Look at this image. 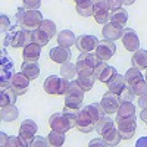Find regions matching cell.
Listing matches in <instances>:
<instances>
[{"label": "cell", "instance_id": "obj_38", "mask_svg": "<svg viewBox=\"0 0 147 147\" xmlns=\"http://www.w3.org/2000/svg\"><path fill=\"white\" fill-rule=\"evenodd\" d=\"M131 90H132L134 94L138 96V97L143 96V94H147V82H146V80H141V81H138L136 84H132Z\"/></svg>", "mask_w": 147, "mask_h": 147}, {"label": "cell", "instance_id": "obj_46", "mask_svg": "<svg viewBox=\"0 0 147 147\" xmlns=\"http://www.w3.org/2000/svg\"><path fill=\"white\" fill-rule=\"evenodd\" d=\"M138 106H140L141 109L147 107V94H143V96H140V99H138Z\"/></svg>", "mask_w": 147, "mask_h": 147}, {"label": "cell", "instance_id": "obj_40", "mask_svg": "<svg viewBox=\"0 0 147 147\" xmlns=\"http://www.w3.org/2000/svg\"><path fill=\"white\" fill-rule=\"evenodd\" d=\"M28 146H31V147H47V146H50V141H49V138H44V137H41V136H38V137H34L30 143H28Z\"/></svg>", "mask_w": 147, "mask_h": 147}, {"label": "cell", "instance_id": "obj_22", "mask_svg": "<svg viewBox=\"0 0 147 147\" xmlns=\"http://www.w3.org/2000/svg\"><path fill=\"white\" fill-rule=\"evenodd\" d=\"M21 72L32 81V80H35L37 77L40 75V66H38V63H37V62L24 60V63H22V66H21Z\"/></svg>", "mask_w": 147, "mask_h": 147}, {"label": "cell", "instance_id": "obj_27", "mask_svg": "<svg viewBox=\"0 0 147 147\" xmlns=\"http://www.w3.org/2000/svg\"><path fill=\"white\" fill-rule=\"evenodd\" d=\"M102 138L106 141L107 146H118L119 141L122 140L121 134H119V129H116L115 127H112V128H109L107 131H105L102 134Z\"/></svg>", "mask_w": 147, "mask_h": 147}, {"label": "cell", "instance_id": "obj_6", "mask_svg": "<svg viewBox=\"0 0 147 147\" xmlns=\"http://www.w3.org/2000/svg\"><path fill=\"white\" fill-rule=\"evenodd\" d=\"M84 90L78 85L77 80H71L69 81V87L68 91L65 94V105L69 106H81L82 100H84Z\"/></svg>", "mask_w": 147, "mask_h": 147}, {"label": "cell", "instance_id": "obj_7", "mask_svg": "<svg viewBox=\"0 0 147 147\" xmlns=\"http://www.w3.org/2000/svg\"><path fill=\"white\" fill-rule=\"evenodd\" d=\"M93 12L97 24H107L110 21V7L107 0H93Z\"/></svg>", "mask_w": 147, "mask_h": 147}, {"label": "cell", "instance_id": "obj_5", "mask_svg": "<svg viewBox=\"0 0 147 147\" xmlns=\"http://www.w3.org/2000/svg\"><path fill=\"white\" fill-rule=\"evenodd\" d=\"M13 62H12L10 56L5 52V49L2 50V59H0V85L2 88H7L10 85V81L13 78Z\"/></svg>", "mask_w": 147, "mask_h": 147}, {"label": "cell", "instance_id": "obj_25", "mask_svg": "<svg viewBox=\"0 0 147 147\" xmlns=\"http://www.w3.org/2000/svg\"><path fill=\"white\" fill-rule=\"evenodd\" d=\"M16 97L18 94L12 90V88H2L0 91V106L5 107V106H10V105H15L16 103Z\"/></svg>", "mask_w": 147, "mask_h": 147}, {"label": "cell", "instance_id": "obj_37", "mask_svg": "<svg viewBox=\"0 0 147 147\" xmlns=\"http://www.w3.org/2000/svg\"><path fill=\"white\" fill-rule=\"evenodd\" d=\"M40 30H43L52 38V37L56 34V24L53 21H50V19H43L41 24H40Z\"/></svg>", "mask_w": 147, "mask_h": 147}, {"label": "cell", "instance_id": "obj_8", "mask_svg": "<svg viewBox=\"0 0 147 147\" xmlns=\"http://www.w3.org/2000/svg\"><path fill=\"white\" fill-rule=\"evenodd\" d=\"M41 21H43V15L40 10H28L27 9L19 27L24 30H28V31H34L37 28H40Z\"/></svg>", "mask_w": 147, "mask_h": 147}, {"label": "cell", "instance_id": "obj_1", "mask_svg": "<svg viewBox=\"0 0 147 147\" xmlns=\"http://www.w3.org/2000/svg\"><path fill=\"white\" fill-rule=\"evenodd\" d=\"M105 115H106V112H105L102 103H91L88 106L81 107L80 113L77 116V129L84 134L94 131L97 121Z\"/></svg>", "mask_w": 147, "mask_h": 147}, {"label": "cell", "instance_id": "obj_14", "mask_svg": "<svg viewBox=\"0 0 147 147\" xmlns=\"http://www.w3.org/2000/svg\"><path fill=\"white\" fill-rule=\"evenodd\" d=\"M49 125H50L52 129L59 131V132H66V131L74 128L63 113H53L50 118H49Z\"/></svg>", "mask_w": 147, "mask_h": 147}, {"label": "cell", "instance_id": "obj_35", "mask_svg": "<svg viewBox=\"0 0 147 147\" xmlns=\"http://www.w3.org/2000/svg\"><path fill=\"white\" fill-rule=\"evenodd\" d=\"M94 81H96V78H94L93 75H78V78H77L78 85H80L84 91H90V90L93 88Z\"/></svg>", "mask_w": 147, "mask_h": 147}, {"label": "cell", "instance_id": "obj_45", "mask_svg": "<svg viewBox=\"0 0 147 147\" xmlns=\"http://www.w3.org/2000/svg\"><path fill=\"white\" fill-rule=\"evenodd\" d=\"M88 146H90V147H96V146H100V147H105V146H107V144H106V141H105L103 138H96V140H91Z\"/></svg>", "mask_w": 147, "mask_h": 147}, {"label": "cell", "instance_id": "obj_49", "mask_svg": "<svg viewBox=\"0 0 147 147\" xmlns=\"http://www.w3.org/2000/svg\"><path fill=\"white\" fill-rule=\"evenodd\" d=\"M134 2H136V0H122V5H125V6H131V5H134Z\"/></svg>", "mask_w": 147, "mask_h": 147}, {"label": "cell", "instance_id": "obj_17", "mask_svg": "<svg viewBox=\"0 0 147 147\" xmlns=\"http://www.w3.org/2000/svg\"><path fill=\"white\" fill-rule=\"evenodd\" d=\"M119 105H121V99L118 94H113L112 91H107L103 99H102V106L105 109L106 115H112L115 112H118L119 109Z\"/></svg>", "mask_w": 147, "mask_h": 147}, {"label": "cell", "instance_id": "obj_43", "mask_svg": "<svg viewBox=\"0 0 147 147\" xmlns=\"http://www.w3.org/2000/svg\"><path fill=\"white\" fill-rule=\"evenodd\" d=\"M0 21H2V25H0V27H2V32H9L10 28H12L9 18L6 15H2V16H0Z\"/></svg>", "mask_w": 147, "mask_h": 147}, {"label": "cell", "instance_id": "obj_24", "mask_svg": "<svg viewBox=\"0 0 147 147\" xmlns=\"http://www.w3.org/2000/svg\"><path fill=\"white\" fill-rule=\"evenodd\" d=\"M75 2V6H77V13L80 16H84V18H88V16H93V0H74Z\"/></svg>", "mask_w": 147, "mask_h": 147}, {"label": "cell", "instance_id": "obj_39", "mask_svg": "<svg viewBox=\"0 0 147 147\" xmlns=\"http://www.w3.org/2000/svg\"><path fill=\"white\" fill-rule=\"evenodd\" d=\"M27 147L28 146V143L24 140L21 136H18V137H9L7 138V141H6V147Z\"/></svg>", "mask_w": 147, "mask_h": 147}, {"label": "cell", "instance_id": "obj_20", "mask_svg": "<svg viewBox=\"0 0 147 147\" xmlns=\"http://www.w3.org/2000/svg\"><path fill=\"white\" fill-rule=\"evenodd\" d=\"M106 85L109 87V91H112L113 94H121L122 93V90H124L125 87H127V82H125V77L124 75H121V74H115V75L110 78L107 82H106Z\"/></svg>", "mask_w": 147, "mask_h": 147}, {"label": "cell", "instance_id": "obj_26", "mask_svg": "<svg viewBox=\"0 0 147 147\" xmlns=\"http://www.w3.org/2000/svg\"><path fill=\"white\" fill-rule=\"evenodd\" d=\"M116 113H118L116 121L124 119V118H129V116H136V106H134L131 102H121Z\"/></svg>", "mask_w": 147, "mask_h": 147}, {"label": "cell", "instance_id": "obj_32", "mask_svg": "<svg viewBox=\"0 0 147 147\" xmlns=\"http://www.w3.org/2000/svg\"><path fill=\"white\" fill-rule=\"evenodd\" d=\"M110 21L112 22H116V24H121L122 27H124V24H127L128 21V12L125 9H116V10H112L110 12Z\"/></svg>", "mask_w": 147, "mask_h": 147}, {"label": "cell", "instance_id": "obj_36", "mask_svg": "<svg viewBox=\"0 0 147 147\" xmlns=\"http://www.w3.org/2000/svg\"><path fill=\"white\" fill-rule=\"evenodd\" d=\"M47 138H49V141H50V146L60 147V146H63V143H65V132H59V131L52 129V132L49 134Z\"/></svg>", "mask_w": 147, "mask_h": 147}, {"label": "cell", "instance_id": "obj_28", "mask_svg": "<svg viewBox=\"0 0 147 147\" xmlns=\"http://www.w3.org/2000/svg\"><path fill=\"white\" fill-rule=\"evenodd\" d=\"M77 41V37L75 34H74L72 31L69 30H63V31H60L59 35H57V43L59 46H63V47H71L74 46Z\"/></svg>", "mask_w": 147, "mask_h": 147}, {"label": "cell", "instance_id": "obj_29", "mask_svg": "<svg viewBox=\"0 0 147 147\" xmlns=\"http://www.w3.org/2000/svg\"><path fill=\"white\" fill-rule=\"evenodd\" d=\"M0 116H2V121H5V122H12L19 116V110L15 105L5 106L0 110Z\"/></svg>", "mask_w": 147, "mask_h": 147}, {"label": "cell", "instance_id": "obj_50", "mask_svg": "<svg viewBox=\"0 0 147 147\" xmlns=\"http://www.w3.org/2000/svg\"><path fill=\"white\" fill-rule=\"evenodd\" d=\"M146 82H147V71H146Z\"/></svg>", "mask_w": 147, "mask_h": 147}, {"label": "cell", "instance_id": "obj_31", "mask_svg": "<svg viewBox=\"0 0 147 147\" xmlns=\"http://www.w3.org/2000/svg\"><path fill=\"white\" fill-rule=\"evenodd\" d=\"M60 75H62L63 78H66V80H69V81L74 80L78 75L77 74V66L68 60V62L62 63V66H60Z\"/></svg>", "mask_w": 147, "mask_h": 147}, {"label": "cell", "instance_id": "obj_12", "mask_svg": "<svg viewBox=\"0 0 147 147\" xmlns=\"http://www.w3.org/2000/svg\"><path fill=\"white\" fill-rule=\"evenodd\" d=\"M97 44H99V40L94 35H88V34H82L77 37L75 46L81 53H88L91 50H96Z\"/></svg>", "mask_w": 147, "mask_h": 147}, {"label": "cell", "instance_id": "obj_10", "mask_svg": "<svg viewBox=\"0 0 147 147\" xmlns=\"http://www.w3.org/2000/svg\"><path fill=\"white\" fill-rule=\"evenodd\" d=\"M121 40H122V44H124V47L128 52H136V50L140 49L138 35H137L136 30H132V28H124Z\"/></svg>", "mask_w": 147, "mask_h": 147}, {"label": "cell", "instance_id": "obj_21", "mask_svg": "<svg viewBox=\"0 0 147 147\" xmlns=\"http://www.w3.org/2000/svg\"><path fill=\"white\" fill-rule=\"evenodd\" d=\"M40 55H41V46L35 43H30L22 50V57L25 60H30V62H37L40 59Z\"/></svg>", "mask_w": 147, "mask_h": 147}, {"label": "cell", "instance_id": "obj_47", "mask_svg": "<svg viewBox=\"0 0 147 147\" xmlns=\"http://www.w3.org/2000/svg\"><path fill=\"white\" fill-rule=\"evenodd\" d=\"M136 147H147V137H141L136 143Z\"/></svg>", "mask_w": 147, "mask_h": 147}, {"label": "cell", "instance_id": "obj_30", "mask_svg": "<svg viewBox=\"0 0 147 147\" xmlns=\"http://www.w3.org/2000/svg\"><path fill=\"white\" fill-rule=\"evenodd\" d=\"M112 127H115L113 119L109 118L107 115H105V116H102L99 121H97V124H96V127H94V131H97V132L102 136L105 131H107L109 128H112Z\"/></svg>", "mask_w": 147, "mask_h": 147}, {"label": "cell", "instance_id": "obj_41", "mask_svg": "<svg viewBox=\"0 0 147 147\" xmlns=\"http://www.w3.org/2000/svg\"><path fill=\"white\" fill-rule=\"evenodd\" d=\"M134 97H136V94L132 93V90H131L129 85H127V87L122 90V93L119 94L121 102H132V100H134Z\"/></svg>", "mask_w": 147, "mask_h": 147}, {"label": "cell", "instance_id": "obj_4", "mask_svg": "<svg viewBox=\"0 0 147 147\" xmlns=\"http://www.w3.org/2000/svg\"><path fill=\"white\" fill-rule=\"evenodd\" d=\"M44 91L47 94H53V96H65L69 87V80L63 78V77H56V75H50L47 77L44 81Z\"/></svg>", "mask_w": 147, "mask_h": 147}, {"label": "cell", "instance_id": "obj_16", "mask_svg": "<svg viewBox=\"0 0 147 147\" xmlns=\"http://www.w3.org/2000/svg\"><path fill=\"white\" fill-rule=\"evenodd\" d=\"M122 32H124V27L121 24H116V22H112L109 21L107 24L103 25V30H102V34L106 40L109 41H115L118 38L122 37Z\"/></svg>", "mask_w": 147, "mask_h": 147}, {"label": "cell", "instance_id": "obj_18", "mask_svg": "<svg viewBox=\"0 0 147 147\" xmlns=\"http://www.w3.org/2000/svg\"><path fill=\"white\" fill-rule=\"evenodd\" d=\"M37 129H38V127H37V124H35L32 119H25L21 124V127H19V136L25 140L27 143H30L35 137Z\"/></svg>", "mask_w": 147, "mask_h": 147}, {"label": "cell", "instance_id": "obj_9", "mask_svg": "<svg viewBox=\"0 0 147 147\" xmlns=\"http://www.w3.org/2000/svg\"><path fill=\"white\" fill-rule=\"evenodd\" d=\"M116 124H118V129H119V134H121L122 138H124V140L132 138V136L136 134V129H137L136 116L119 119V121H116Z\"/></svg>", "mask_w": 147, "mask_h": 147}, {"label": "cell", "instance_id": "obj_34", "mask_svg": "<svg viewBox=\"0 0 147 147\" xmlns=\"http://www.w3.org/2000/svg\"><path fill=\"white\" fill-rule=\"evenodd\" d=\"M49 40H50V37H49L43 30L37 28V30L32 31V43H35V44H38V46L43 47V46H46L49 43Z\"/></svg>", "mask_w": 147, "mask_h": 147}, {"label": "cell", "instance_id": "obj_48", "mask_svg": "<svg viewBox=\"0 0 147 147\" xmlns=\"http://www.w3.org/2000/svg\"><path fill=\"white\" fill-rule=\"evenodd\" d=\"M140 118H141V121H143V122H146V124H147V107H144V109L141 110Z\"/></svg>", "mask_w": 147, "mask_h": 147}, {"label": "cell", "instance_id": "obj_33", "mask_svg": "<svg viewBox=\"0 0 147 147\" xmlns=\"http://www.w3.org/2000/svg\"><path fill=\"white\" fill-rule=\"evenodd\" d=\"M141 80H143V75H141L140 69H137V68L132 66L131 69H128L125 72V82H127V85H129V87H131L132 84L141 81Z\"/></svg>", "mask_w": 147, "mask_h": 147}, {"label": "cell", "instance_id": "obj_44", "mask_svg": "<svg viewBox=\"0 0 147 147\" xmlns=\"http://www.w3.org/2000/svg\"><path fill=\"white\" fill-rule=\"evenodd\" d=\"M110 10H116L119 7H122V0H107Z\"/></svg>", "mask_w": 147, "mask_h": 147}, {"label": "cell", "instance_id": "obj_19", "mask_svg": "<svg viewBox=\"0 0 147 147\" xmlns=\"http://www.w3.org/2000/svg\"><path fill=\"white\" fill-rule=\"evenodd\" d=\"M72 57V53L69 50V47H63V46H59V47H53L50 50V59L56 63H65Z\"/></svg>", "mask_w": 147, "mask_h": 147}, {"label": "cell", "instance_id": "obj_11", "mask_svg": "<svg viewBox=\"0 0 147 147\" xmlns=\"http://www.w3.org/2000/svg\"><path fill=\"white\" fill-rule=\"evenodd\" d=\"M30 78L25 77L22 72H16L13 78H12L10 81V85H9V88H12L18 96H22V94H25L30 88Z\"/></svg>", "mask_w": 147, "mask_h": 147}, {"label": "cell", "instance_id": "obj_15", "mask_svg": "<svg viewBox=\"0 0 147 147\" xmlns=\"http://www.w3.org/2000/svg\"><path fill=\"white\" fill-rule=\"evenodd\" d=\"M115 74H116V69H115L113 66H109L106 62L100 60V63L94 68L93 77H94L97 81H100V82H107L110 78L115 75Z\"/></svg>", "mask_w": 147, "mask_h": 147}, {"label": "cell", "instance_id": "obj_42", "mask_svg": "<svg viewBox=\"0 0 147 147\" xmlns=\"http://www.w3.org/2000/svg\"><path fill=\"white\" fill-rule=\"evenodd\" d=\"M24 7L28 10H38V7L41 6V0H22Z\"/></svg>", "mask_w": 147, "mask_h": 147}, {"label": "cell", "instance_id": "obj_2", "mask_svg": "<svg viewBox=\"0 0 147 147\" xmlns=\"http://www.w3.org/2000/svg\"><path fill=\"white\" fill-rule=\"evenodd\" d=\"M30 43H32V31L28 30H18V31H10L6 34L5 37V47L10 46V47H25Z\"/></svg>", "mask_w": 147, "mask_h": 147}, {"label": "cell", "instance_id": "obj_23", "mask_svg": "<svg viewBox=\"0 0 147 147\" xmlns=\"http://www.w3.org/2000/svg\"><path fill=\"white\" fill-rule=\"evenodd\" d=\"M131 63L134 68H137L140 71L147 69V50H141V49L136 50L131 57Z\"/></svg>", "mask_w": 147, "mask_h": 147}, {"label": "cell", "instance_id": "obj_3", "mask_svg": "<svg viewBox=\"0 0 147 147\" xmlns=\"http://www.w3.org/2000/svg\"><path fill=\"white\" fill-rule=\"evenodd\" d=\"M100 63V59L96 56V53H81L77 60V74L78 75H93L94 68Z\"/></svg>", "mask_w": 147, "mask_h": 147}, {"label": "cell", "instance_id": "obj_13", "mask_svg": "<svg viewBox=\"0 0 147 147\" xmlns=\"http://www.w3.org/2000/svg\"><path fill=\"white\" fill-rule=\"evenodd\" d=\"M116 52V46L113 41H109V40H103V41H99L96 47V56L99 57L100 60L106 62V60L112 59V56L115 55Z\"/></svg>", "mask_w": 147, "mask_h": 147}]
</instances>
